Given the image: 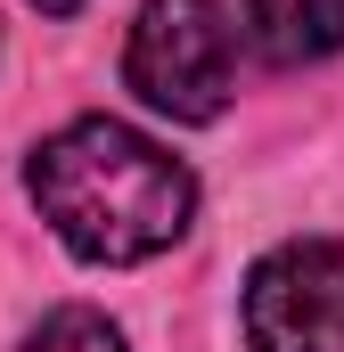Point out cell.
<instances>
[{"label": "cell", "mask_w": 344, "mask_h": 352, "mask_svg": "<svg viewBox=\"0 0 344 352\" xmlns=\"http://www.w3.org/2000/svg\"><path fill=\"white\" fill-rule=\"evenodd\" d=\"M25 188L83 263H148L197 213L189 164L115 115H83L58 140H41L25 164Z\"/></svg>", "instance_id": "cell-1"}, {"label": "cell", "mask_w": 344, "mask_h": 352, "mask_svg": "<svg viewBox=\"0 0 344 352\" xmlns=\"http://www.w3.org/2000/svg\"><path fill=\"white\" fill-rule=\"evenodd\" d=\"M131 90L172 123H213L238 90V41L222 0H148L123 50Z\"/></svg>", "instance_id": "cell-2"}, {"label": "cell", "mask_w": 344, "mask_h": 352, "mask_svg": "<svg viewBox=\"0 0 344 352\" xmlns=\"http://www.w3.org/2000/svg\"><path fill=\"white\" fill-rule=\"evenodd\" d=\"M25 352H123V328L107 320V311H83V303H66V311H50Z\"/></svg>", "instance_id": "cell-5"}, {"label": "cell", "mask_w": 344, "mask_h": 352, "mask_svg": "<svg viewBox=\"0 0 344 352\" xmlns=\"http://www.w3.org/2000/svg\"><path fill=\"white\" fill-rule=\"evenodd\" d=\"M246 16H255L262 58H279V66L344 50V0H246Z\"/></svg>", "instance_id": "cell-4"}, {"label": "cell", "mask_w": 344, "mask_h": 352, "mask_svg": "<svg viewBox=\"0 0 344 352\" xmlns=\"http://www.w3.org/2000/svg\"><path fill=\"white\" fill-rule=\"evenodd\" d=\"M255 352H344V238H295L246 278Z\"/></svg>", "instance_id": "cell-3"}, {"label": "cell", "mask_w": 344, "mask_h": 352, "mask_svg": "<svg viewBox=\"0 0 344 352\" xmlns=\"http://www.w3.org/2000/svg\"><path fill=\"white\" fill-rule=\"evenodd\" d=\"M33 8H50V16H74V8H83V0H33Z\"/></svg>", "instance_id": "cell-6"}]
</instances>
